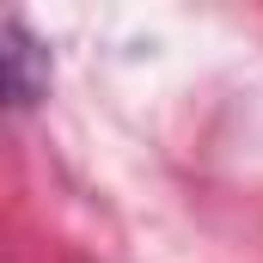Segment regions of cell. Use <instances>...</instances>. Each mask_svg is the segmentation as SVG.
Instances as JSON below:
<instances>
[]
</instances>
